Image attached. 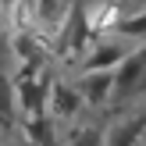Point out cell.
<instances>
[{
    "mask_svg": "<svg viewBox=\"0 0 146 146\" xmlns=\"http://www.w3.org/2000/svg\"><path fill=\"white\" fill-rule=\"evenodd\" d=\"M146 96V43L128 54V61L114 71V100L111 104H128V100Z\"/></svg>",
    "mask_w": 146,
    "mask_h": 146,
    "instance_id": "6da1fadb",
    "label": "cell"
},
{
    "mask_svg": "<svg viewBox=\"0 0 146 146\" xmlns=\"http://www.w3.org/2000/svg\"><path fill=\"white\" fill-rule=\"evenodd\" d=\"M132 50H135V46H132L128 39H121V36L104 39V43H96V46L78 61V75H86V71H118L121 64L128 61Z\"/></svg>",
    "mask_w": 146,
    "mask_h": 146,
    "instance_id": "7a4b0ae2",
    "label": "cell"
},
{
    "mask_svg": "<svg viewBox=\"0 0 146 146\" xmlns=\"http://www.w3.org/2000/svg\"><path fill=\"white\" fill-rule=\"evenodd\" d=\"M18 82V111L21 121L29 118H50V78L36 75V78H14Z\"/></svg>",
    "mask_w": 146,
    "mask_h": 146,
    "instance_id": "3957f363",
    "label": "cell"
},
{
    "mask_svg": "<svg viewBox=\"0 0 146 146\" xmlns=\"http://www.w3.org/2000/svg\"><path fill=\"white\" fill-rule=\"evenodd\" d=\"M89 32H93V25H89V18H86L82 0H78L75 11H71V18L64 21L61 36H57V50H61L64 57H82L86 46H89Z\"/></svg>",
    "mask_w": 146,
    "mask_h": 146,
    "instance_id": "277c9868",
    "label": "cell"
},
{
    "mask_svg": "<svg viewBox=\"0 0 146 146\" xmlns=\"http://www.w3.org/2000/svg\"><path fill=\"white\" fill-rule=\"evenodd\" d=\"M82 107H86V100H82V93H78L75 82L57 78V82L50 86V118L54 121H71Z\"/></svg>",
    "mask_w": 146,
    "mask_h": 146,
    "instance_id": "5b68a950",
    "label": "cell"
},
{
    "mask_svg": "<svg viewBox=\"0 0 146 146\" xmlns=\"http://www.w3.org/2000/svg\"><path fill=\"white\" fill-rule=\"evenodd\" d=\"M86 107H104L114 100V71H86L75 78Z\"/></svg>",
    "mask_w": 146,
    "mask_h": 146,
    "instance_id": "8992f818",
    "label": "cell"
},
{
    "mask_svg": "<svg viewBox=\"0 0 146 146\" xmlns=\"http://www.w3.org/2000/svg\"><path fill=\"white\" fill-rule=\"evenodd\" d=\"M143 135H146V107L107 128V146H135Z\"/></svg>",
    "mask_w": 146,
    "mask_h": 146,
    "instance_id": "52a82bcc",
    "label": "cell"
},
{
    "mask_svg": "<svg viewBox=\"0 0 146 146\" xmlns=\"http://www.w3.org/2000/svg\"><path fill=\"white\" fill-rule=\"evenodd\" d=\"M14 125H21V111H18V82L11 75L0 71V128L11 132Z\"/></svg>",
    "mask_w": 146,
    "mask_h": 146,
    "instance_id": "ba28073f",
    "label": "cell"
},
{
    "mask_svg": "<svg viewBox=\"0 0 146 146\" xmlns=\"http://www.w3.org/2000/svg\"><path fill=\"white\" fill-rule=\"evenodd\" d=\"M54 125H57L54 118H29V121H21V135L32 139V143H39V146H57Z\"/></svg>",
    "mask_w": 146,
    "mask_h": 146,
    "instance_id": "9c48e42d",
    "label": "cell"
},
{
    "mask_svg": "<svg viewBox=\"0 0 146 146\" xmlns=\"http://www.w3.org/2000/svg\"><path fill=\"white\" fill-rule=\"evenodd\" d=\"M114 29H118V36L128 39V43L132 39H146V11H135V14H128V18H121Z\"/></svg>",
    "mask_w": 146,
    "mask_h": 146,
    "instance_id": "30bf717a",
    "label": "cell"
},
{
    "mask_svg": "<svg viewBox=\"0 0 146 146\" xmlns=\"http://www.w3.org/2000/svg\"><path fill=\"white\" fill-rule=\"evenodd\" d=\"M68 146H107V132L96 128V125H86L68 139Z\"/></svg>",
    "mask_w": 146,
    "mask_h": 146,
    "instance_id": "8fae6325",
    "label": "cell"
},
{
    "mask_svg": "<svg viewBox=\"0 0 146 146\" xmlns=\"http://www.w3.org/2000/svg\"><path fill=\"white\" fill-rule=\"evenodd\" d=\"M14 4H18V0H0V7H4V11H11Z\"/></svg>",
    "mask_w": 146,
    "mask_h": 146,
    "instance_id": "7c38bea8",
    "label": "cell"
},
{
    "mask_svg": "<svg viewBox=\"0 0 146 146\" xmlns=\"http://www.w3.org/2000/svg\"><path fill=\"white\" fill-rule=\"evenodd\" d=\"M18 146H39V143H32V139H25V135H21V139H18Z\"/></svg>",
    "mask_w": 146,
    "mask_h": 146,
    "instance_id": "4fadbf2b",
    "label": "cell"
},
{
    "mask_svg": "<svg viewBox=\"0 0 146 146\" xmlns=\"http://www.w3.org/2000/svg\"><path fill=\"white\" fill-rule=\"evenodd\" d=\"M135 4H139V11H146V0H135Z\"/></svg>",
    "mask_w": 146,
    "mask_h": 146,
    "instance_id": "5bb4252c",
    "label": "cell"
}]
</instances>
